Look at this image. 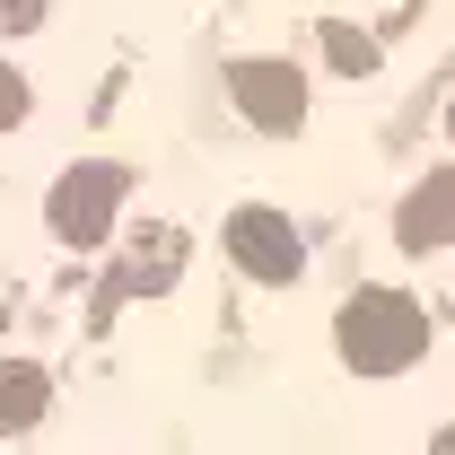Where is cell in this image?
I'll return each instance as SVG.
<instances>
[{"label": "cell", "mask_w": 455, "mask_h": 455, "mask_svg": "<svg viewBox=\"0 0 455 455\" xmlns=\"http://www.w3.org/2000/svg\"><path fill=\"white\" fill-rule=\"evenodd\" d=\"M333 341H341V359H350V368H368V377H395V368H411V359H420L429 315H420L403 289H359V298L341 307Z\"/></svg>", "instance_id": "1"}, {"label": "cell", "mask_w": 455, "mask_h": 455, "mask_svg": "<svg viewBox=\"0 0 455 455\" xmlns=\"http://www.w3.org/2000/svg\"><path fill=\"white\" fill-rule=\"evenodd\" d=\"M236 88H245V114H254L263 132H298V123H307V79H298L289 61H245Z\"/></svg>", "instance_id": "2"}, {"label": "cell", "mask_w": 455, "mask_h": 455, "mask_svg": "<svg viewBox=\"0 0 455 455\" xmlns=\"http://www.w3.org/2000/svg\"><path fill=\"white\" fill-rule=\"evenodd\" d=\"M236 254L263 272V281H298V228L289 220H272V211H236Z\"/></svg>", "instance_id": "3"}, {"label": "cell", "mask_w": 455, "mask_h": 455, "mask_svg": "<svg viewBox=\"0 0 455 455\" xmlns=\"http://www.w3.org/2000/svg\"><path fill=\"white\" fill-rule=\"evenodd\" d=\"M403 245H411V254L455 245V167H438L429 184H411V202H403Z\"/></svg>", "instance_id": "4"}, {"label": "cell", "mask_w": 455, "mask_h": 455, "mask_svg": "<svg viewBox=\"0 0 455 455\" xmlns=\"http://www.w3.org/2000/svg\"><path fill=\"white\" fill-rule=\"evenodd\" d=\"M333 61H341V70H368L377 44H368V36H350V27H333Z\"/></svg>", "instance_id": "5"}, {"label": "cell", "mask_w": 455, "mask_h": 455, "mask_svg": "<svg viewBox=\"0 0 455 455\" xmlns=\"http://www.w3.org/2000/svg\"><path fill=\"white\" fill-rule=\"evenodd\" d=\"M438 455H455V429H447V438H438Z\"/></svg>", "instance_id": "6"}, {"label": "cell", "mask_w": 455, "mask_h": 455, "mask_svg": "<svg viewBox=\"0 0 455 455\" xmlns=\"http://www.w3.org/2000/svg\"><path fill=\"white\" fill-rule=\"evenodd\" d=\"M447 132H455V114H447Z\"/></svg>", "instance_id": "7"}]
</instances>
